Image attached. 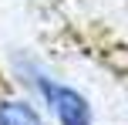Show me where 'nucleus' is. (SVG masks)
I'll return each mask as SVG.
<instances>
[{"label":"nucleus","mask_w":128,"mask_h":125,"mask_svg":"<svg viewBox=\"0 0 128 125\" xmlns=\"http://www.w3.org/2000/svg\"><path fill=\"white\" fill-rule=\"evenodd\" d=\"M37 91L61 125H91V108L74 88L61 85V81H51L47 74H37Z\"/></svg>","instance_id":"nucleus-1"},{"label":"nucleus","mask_w":128,"mask_h":125,"mask_svg":"<svg viewBox=\"0 0 128 125\" xmlns=\"http://www.w3.org/2000/svg\"><path fill=\"white\" fill-rule=\"evenodd\" d=\"M0 125H44L37 108L27 101H0Z\"/></svg>","instance_id":"nucleus-2"}]
</instances>
